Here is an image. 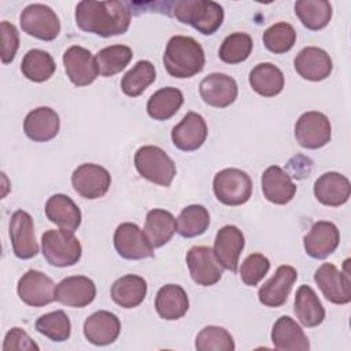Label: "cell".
Here are the masks:
<instances>
[{"label":"cell","instance_id":"f546056e","mask_svg":"<svg viewBox=\"0 0 351 351\" xmlns=\"http://www.w3.org/2000/svg\"><path fill=\"white\" fill-rule=\"evenodd\" d=\"M293 311L299 322L306 328L318 326L325 319V308L314 289L308 285H300L296 291Z\"/></svg>","mask_w":351,"mask_h":351},{"label":"cell","instance_id":"4dcf8cb0","mask_svg":"<svg viewBox=\"0 0 351 351\" xmlns=\"http://www.w3.org/2000/svg\"><path fill=\"white\" fill-rule=\"evenodd\" d=\"M248 82L258 95L263 97H274L284 89V74L273 63H258L250 71Z\"/></svg>","mask_w":351,"mask_h":351},{"label":"cell","instance_id":"7bdbcfd3","mask_svg":"<svg viewBox=\"0 0 351 351\" xmlns=\"http://www.w3.org/2000/svg\"><path fill=\"white\" fill-rule=\"evenodd\" d=\"M296 43V32L287 22H277L263 33V44L273 53H285Z\"/></svg>","mask_w":351,"mask_h":351},{"label":"cell","instance_id":"ba28073f","mask_svg":"<svg viewBox=\"0 0 351 351\" xmlns=\"http://www.w3.org/2000/svg\"><path fill=\"white\" fill-rule=\"evenodd\" d=\"M332 137L329 118L319 111L302 114L295 123V138L307 149H318L326 145Z\"/></svg>","mask_w":351,"mask_h":351},{"label":"cell","instance_id":"e575fe53","mask_svg":"<svg viewBox=\"0 0 351 351\" xmlns=\"http://www.w3.org/2000/svg\"><path fill=\"white\" fill-rule=\"evenodd\" d=\"M295 14L308 30H321L332 19V4L326 0H298Z\"/></svg>","mask_w":351,"mask_h":351},{"label":"cell","instance_id":"603a6c76","mask_svg":"<svg viewBox=\"0 0 351 351\" xmlns=\"http://www.w3.org/2000/svg\"><path fill=\"white\" fill-rule=\"evenodd\" d=\"M121 333L119 318L107 310L90 314L84 322V336L95 346L112 344Z\"/></svg>","mask_w":351,"mask_h":351},{"label":"cell","instance_id":"60d3db41","mask_svg":"<svg viewBox=\"0 0 351 351\" xmlns=\"http://www.w3.org/2000/svg\"><path fill=\"white\" fill-rule=\"evenodd\" d=\"M36 330L52 341L62 343L70 337L71 322L63 310H55L36 321Z\"/></svg>","mask_w":351,"mask_h":351},{"label":"cell","instance_id":"f35d334b","mask_svg":"<svg viewBox=\"0 0 351 351\" xmlns=\"http://www.w3.org/2000/svg\"><path fill=\"white\" fill-rule=\"evenodd\" d=\"M156 78L155 66L149 60H138L121 81L122 92L129 97L140 96Z\"/></svg>","mask_w":351,"mask_h":351},{"label":"cell","instance_id":"d6a6232c","mask_svg":"<svg viewBox=\"0 0 351 351\" xmlns=\"http://www.w3.org/2000/svg\"><path fill=\"white\" fill-rule=\"evenodd\" d=\"M176 230V218L170 211L163 208H154L147 213L144 233L154 248H159L169 243Z\"/></svg>","mask_w":351,"mask_h":351},{"label":"cell","instance_id":"5b68a950","mask_svg":"<svg viewBox=\"0 0 351 351\" xmlns=\"http://www.w3.org/2000/svg\"><path fill=\"white\" fill-rule=\"evenodd\" d=\"M134 166L138 174L160 186H170L176 176V163L156 145L140 147L134 154Z\"/></svg>","mask_w":351,"mask_h":351},{"label":"cell","instance_id":"d4e9b609","mask_svg":"<svg viewBox=\"0 0 351 351\" xmlns=\"http://www.w3.org/2000/svg\"><path fill=\"white\" fill-rule=\"evenodd\" d=\"M59 129V115L51 107H37L27 112L23 121L25 134L36 143H45L55 138Z\"/></svg>","mask_w":351,"mask_h":351},{"label":"cell","instance_id":"4316f807","mask_svg":"<svg viewBox=\"0 0 351 351\" xmlns=\"http://www.w3.org/2000/svg\"><path fill=\"white\" fill-rule=\"evenodd\" d=\"M271 341L276 350L282 351H307L310 348V341L304 330L288 315H282L274 322Z\"/></svg>","mask_w":351,"mask_h":351},{"label":"cell","instance_id":"d590c367","mask_svg":"<svg viewBox=\"0 0 351 351\" xmlns=\"http://www.w3.org/2000/svg\"><path fill=\"white\" fill-rule=\"evenodd\" d=\"M56 70V64L53 58L43 49H30L25 53L21 71L22 74L33 82H44L48 81Z\"/></svg>","mask_w":351,"mask_h":351},{"label":"cell","instance_id":"74e56055","mask_svg":"<svg viewBox=\"0 0 351 351\" xmlns=\"http://www.w3.org/2000/svg\"><path fill=\"white\" fill-rule=\"evenodd\" d=\"M177 233L182 237L192 239L203 234L210 225V214L202 204L186 206L176 219Z\"/></svg>","mask_w":351,"mask_h":351},{"label":"cell","instance_id":"f1b7e54d","mask_svg":"<svg viewBox=\"0 0 351 351\" xmlns=\"http://www.w3.org/2000/svg\"><path fill=\"white\" fill-rule=\"evenodd\" d=\"M47 218L60 229L77 230L81 225V210L66 195H52L45 203Z\"/></svg>","mask_w":351,"mask_h":351},{"label":"cell","instance_id":"d6986e66","mask_svg":"<svg viewBox=\"0 0 351 351\" xmlns=\"http://www.w3.org/2000/svg\"><path fill=\"white\" fill-rule=\"evenodd\" d=\"M96 298L95 282L85 276H70L56 285L55 299L67 307H85Z\"/></svg>","mask_w":351,"mask_h":351},{"label":"cell","instance_id":"5bb4252c","mask_svg":"<svg viewBox=\"0 0 351 351\" xmlns=\"http://www.w3.org/2000/svg\"><path fill=\"white\" fill-rule=\"evenodd\" d=\"M10 239L12 251L19 259H30L38 254L33 218L23 210H16L10 219Z\"/></svg>","mask_w":351,"mask_h":351},{"label":"cell","instance_id":"e0dca14e","mask_svg":"<svg viewBox=\"0 0 351 351\" xmlns=\"http://www.w3.org/2000/svg\"><path fill=\"white\" fill-rule=\"evenodd\" d=\"M296 280L298 271L295 267L289 265L278 266L274 274L259 288V302L267 307H281L285 304Z\"/></svg>","mask_w":351,"mask_h":351},{"label":"cell","instance_id":"ffe728a7","mask_svg":"<svg viewBox=\"0 0 351 351\" xmlns=\"http://www.w3.org/2000/svg\"><path fill=\"white\" fill-rule=\"evenodd\" d=\"M207 123L197 112H188L171 130L173 144L185 152L199 149L207 138Z\"/></svg>","mask_w":351,"mask_h":351},{"label":"cell","instance_id":"4fadbf2b","mask_svg":"<svg viewBox=\"0 0 351 351\" xmlns=\"http://www.w3.org/2000/svg\"><path fill=\"white\" fill-rule=\"evenodd\" d=\"M314 281L330 303L347 304L351 302L350 274L340 271L333 263H322L314 273Z\"/></svg>","mask_w":351,"mask_h":351},{"label":"cell","instance_id":"cb8c5ba5","mask_svg":"<svg viewBox=\"0 0 351 351\" xmlns=\"http://www.w3.org/2000/svg\"><path fill=\"white\" fill-rule=\"evenodd\" d=\"M350 195V180L337 171L324 173L314 182V196L324 206L339 207L347 203Z\"/></svg>","mask_w":351,"mask_h":351},{"label":"cell","instance_id":"b9f144b4","mask_svg":"<svg viewBox=\"0 0 351 351\" xmlns=\"http://www.w3.org/2000/svg\"><path fill=\"white\" fill-rule=\"evenodd\" d=\"M195 348L197 351H233L236 346L232 335L225 328L210 325L197 333Z\"/></svg>","mask_w":351,"mask_h":351},{"label":"cell","instance_id":"8fae6325","mask_svg":"<svg viewBox=\"0 0 351 351\" xmlns=\"http://www.w3.org/2000/svg\"><path fill=\"white\" fill-rule=\"evenodd\" d=\"M186 266L192 280L202 287L217 284L223 271L214 250L206 245H195L186 252Z\"/></svg>","mask_w":351,"mask_h":351},{"label":"cell","instance_id":"8d00e7d4","mask_svg":"<svg viewBox=\"0 0 351 351\" xmlns=\"http://www.w3.org/2000/svg\"><path fill=\"white\" fill-rule=\"evenodd\" d=\"M133 51L128 45H110L100 49L96 56L97 71L101 77H112L121 73L132 60Z\"/></svg>","mask_w":351,"mask_h":351},{"label":"cell","instance_id":"30bf717a","mask_svg":"<svg viewBox=\"0 0 351 351\" xmlns=\"http://www.w3.org/2000/svg\"><path fill=\"white\" fill-rule=\"evenodd\" d=\"M114 247L119 256L129 261H138L154 256L151 245L144 230L133 222L121 223L114 232Z\"/></svg>","mask_w":351,"mask_h":351},{"label":"cell","instance_id":"f6af8a7d","mask_svg":"<svg viewBox=\"0 0 351 351\" xmlns=\"http://www.w3.org/2000/svg\"><path fill=\"white\" fill-rule=\"evenodd\" d=\"M0 36H1V62L4 64H8L14 60L16 51L19 48V33L12 23L3 21L0 23Z\"/></svg>","mask_w":351,"mask_h":351},{"label":"cell","instance_id":"bcb514c9","mask_svg":"<svg viewBox=\"0 0 351 351\" xmlns=\"http://www.w3.org/2000/svg\"><path fill=\"white\" fill-rule=\"evenodd\" d=\"M38 351L40 347L30 339V336L21 328H11L3 341V351Z\"/></svg>","mask_w":351,"mask_h":351},{"label":"cell","instance_id":"277c9868","mask_svg":"<svg viewBox=\"0 0 351 351\" xmlns=\"http://www.w3.org/2000/svg\"><path fill=\"white\" fill-rule=\"evenodd\" d=\"M41 251L47 262L56 267L75 265L81 259L82 247L74 232L49 229L41 236Z\"/></svg>","mask_w":351,"mask_h":351},{"label":"cell","instance_id":"2e32d148","mask_svg":"<svg viewBox=\"0 0 351 351\" xmlns=\"http://www.w3.org/2000/svg\"><path fill=\"white\" fill-rule=\"evenodd\" d=\"M199 93L206 104L215 108H225L237 99L239 88L233 77L222 73H211L202 80Z\"/></svg>","mask_w":351,"mask_h":351},{"label":"cell","instance_id":"8992f818","mask_svg":"<svg viewBox=\"0 0 351 351\" xmlns=\"http://www.w3.org/2000/svg\"><path fill=\"white\" fill-rule=\"evenodd\" d=\"M213 191L222 204L241 206L247 203L252 195V180L240 169H223L214 176Z\"/></svg>","mask_w":351,"mask_h":351},{"label":"cell","instance_id":"9c48e42d","mask_svg":"<svg viewBox=\"0 0 351 351\" xmlns=\"http://www.w3.org/2000/svg\"><path fill=\"white\" fill-rule=\"evenodd\" d=\"M71 184L81 197L93 200L107 193L111 185V176L100 165L82 163L73 171Z\"/></svg>","mask_w":351,"mask_h":351},{"label":"cell","instance_id":"ac0fdd59","mask_svg":"<svg viewBox=\"0 0 351 351\" xmlns=\"http://www.w3.org/2000/svg\"><path fill=\"white\" fill-rule=\"evenodd\" d=\"M340 243V232L333 222L318 221L303 237L304 251L314 259H324L333 254Z\"/></svg>","mask_w":351,"mask_h":351},{"label":"cell","instance_id":"836d02e7","mask_svg":"<svg viewBox=\"0 0 351 351\" xmlns=\"http://www.w3.org/2000/svg\"><path fill=\"white\" fill-rule=\"evenodd\" d=\"M184 95L174 86H166L156 90L147 101V112L155 121L170 119L181 108Z\"/></svg>","mask_w":351,"mask_h":351},{"label":"cell","instance_id":"ab89813d","mask_svg":"<svg viewBox=\"0 0 351 351\" xmlns=\"http://www.w3.org/2000/svg\"><path fill=\"white\" fill-rule=\"evenodd\" d=\"M252 38L250 34L236 32L229 34L219 47V59L228 64H237L248 59L252 52Z\"/></svg>","mask_w":351,"mask_h":351},{"label":"cell","instance_id":"7a4b0ae2","mask_svg":"<svg viewBox=\"0 0 351 351\" xmlns=\"http://www.w3.org/2000/svg\"><path fill=\"white\" fill-rule=\"evenodd\" d=\"M163 64L171 77L191 78L204 69L203 47L192 37L173 36L166 45Z\"/></svg>","mask_w":351,"mask_h":351},{"label":"cell","instance_id":"ee69618b","mask_svg":"<svg viewBox=\"0 0 351 351\" xmlns=\"http://www.w3.org/2000/svg\"><path fill=\"white\" fill-rule=\"evenodd\" d=\"M270 270V261L259 252L248 255L240 266V278L248 287H255Z\"/></svg>","mask_w":351,"mask_h":351},{"label":"cell","instance_id":"1f68e13d","mask_svg":"<svg viewBox=\"0 0 351 351\" xmlns=\"http://www.w3.org/2000/svg\"><path fill=\"white\" fill-rule=\"evenodd\" d=\"M147 295V281L137 274H126L111 287V299L123 308L140 306Z\"/></svg>","mask_w":351,"mask_h":351},{"label":"cell","instance_id":"52a82bcc","mask_svg":"<svg viewBox=\"0 0 351 351\" xmlns=\"http://www.w3.org/2000/svg\"><path fill=\"white\" fill-rule=\"evenodd\" d=\"M19 23L26 34L43 41H52L60 33V21L56 12L40 3L25 7L21 12Z\"/></svg>","mask_w":351,"mask_h":351},{"label":"cell","instance_id":"7402d4cb","mask_svg":"<svg viewBox=\"0 0 351 351\" xmlns=\"http://www.w3.org/2000/svg\"><path fill=\"white\" fill-rule=\"evenodd\" d=\"M293 66L296 73L307 81L326 80L332 70L333 63L328 52L318 47H306L295 58Z\"/></svg>","mask_w":351,"mask_h":351},{"label":"cell","instance_id":"484cf974","mask_svg":"<svg viewBox=\"0 0 351 351\" xmlns=\"http://www.w3.org/2000/svg\"><path fill=\"white\" fill-rule=\"evenodd\" d=\"M261 184L263 196L273 204H287L296 193V185L293 184L291 176L277 165L269 166L263 171Z\"/></svg>","mask_w":351,"mask_h":351},{"label":"cell","instance_id":"7c38bea8","mask_svg":"<svg viewBox=\"0 0 351 351\" xmlns=\"http://www.w3.org/2000/svg\"><path fill=\"white\" fill-rule=\"evenodd\" d=\"M16 291L19 299L32 307H44L56 300L53 281L43 271L34 269L27 270L19 278Z\"/></svg>","mask_w":351,"mask_h":351},{"label":"cell","instance_id":"44dd1931","mask_svg":"<svg viewBox=\"0 0 351 351\" xmlns=\"http://www.w3.org/2000/svg\"><path fill=\"white\" fill-rule=\"evenodd\" d=\"M244 244L245 239L243 232L234 225H225L217 232L214 241V254L225 269L236 273L239 266V258L241 251L244 250Z\"/></svg>","mask_w":351,"mask_h":351},{"label":"cell","instance_id":"9a60e30c","mask_svg":"<svg viewBox=\"0 0 351 351\" xmlns=\"http://www.w3.org/2000/svg\"><path fill=\"white\" fill-rule=\"evenodd\" d=\"M63 64L69 80L75 86L90 85L99 74L95 56L89 49L80 45H73L66 49L63 53Z\"/></svg>","mask_w":351,"mask_h":351},{"label":"cell","instance_id":"83f0119b","mask_svg":"<svg viewBox=\"0 0 351 351\" xmlns=\"http://www.w3.org/2000/svg\"><path fill=\"white\" fill-rule=\"evenodd\" d=\"M189 308V299L185 289L178 284H166L159 288L155 298V310L166 321L180 319Z\"/></svg>","mask_w":351,"mask_h":351},{"label":"cell","instance_id":"3957f363","mask_svg":"<svg viewBox=\"0 0 351 351\" xmlns=\"http://www.w3.org/2000/svg\"><path fill=\"white\" fill-rule=\"evenodd\" d=\"M173 15L206 36L214 34L223 22L222 5L211 0H178L173 4Z\"/></svg>","mask_w":351,"mask_h":351},{"label":"cell","instance_id":"6da1fadb","mask_svg":"<svg viewBox=\"0 0 351 351\" xmlns=\"http://www.w3.org/2000/svg\"><path fill=\"white\" fill-rule=\"evenodd\" d=\"M132 22V11L123 1L84 0L75 7V23L86 33L100 37L123 34Z\"/></svg>","mask_w":351,"mask_h":351}]
</instances>
